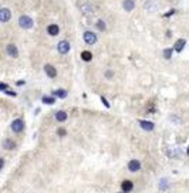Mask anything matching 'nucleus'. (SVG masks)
<instances>
[{
  "label": "nucleus",
  "instance_id": "f257e3e1",
  "mask_svg": "<svg viewBox=\"0 0 189 193\" xmlns=\"http://www.w3.org/2000/svg\"><path fill=\"white\" fill-rule=\"evenodd\" d=\"M19 24H20V27H23V28H31L33 27V19L28 17V16H20Z\"/></svg>",
  "mask_w": 189,
  "mask_h": 193
},
{
  "label": "nucleus",
  "instance_id": "f03ea898",
  "mask_svg": "<svg viewBox=\"0 0 189 193\" xmlns=\"http://www.w3.org/2000/svg\"><path fill=\"white\" fill-rule=\"evenodd\" d=\"M84 41L88 44V46H93L97 43V36H95L93 31H85L84 33Z\"/></svg>",
  "mask_w": 189,
  "mask_h": 193
},
{
  "label": "nucleus",
  "instance_id": "7ed1b4c3",
  "mask_svg": "<svg viewBox=\"0 0 189 193\" xmlns=\"http://www.w3.org/2000/svg\"><path fill=\"white\" fill-rule=\"evenodd\" d=\"M24 129V122H23V119H14L13 122H12V131L14 132H21Z\"/></svg>",
  "mask_w": 189,
  "mask_h": 193
},
{
  "label": "nucleus",
  "instance_id": "20e7f679",
  "mask_svg": "<svg viewBox=\"0 0 189 193\" xmlns=\"http://www.w3.org/2000/svg\"><path fill=\"white\" fill-rule=\"evenodd\" d=\"M57 50H58V53H61V54H67V53L70 51V43L66 41V40L60 41V43L57 44Z\"/></svg>",
  "mask_w": 189,
  "mask_h": 193
},
{
  "label": "nucleus",
  "instance_id": "39448f33",
  "mask_svg": "<svg viewBox=\"0 0 189 193\" xmlns=\"http://www.w3.org/2000/svg\"><path fill=\"white\" fill-rule=\"evenodd\" d=\"M10 17H12V12L9 10V9H1L0 10V21L1 23H7L9 20H10Z\"/></svg>",
  "mask_w": 189,
  "mask_h": 193
},
{
  "label": "nucleus",
  "instance_id": "423d86ee",
  "mask_svg": "<svg viewBox=\"0 0 189 193\" xmlns=\"http://www.w3.org/2000/svg\"><path fill=\"white\" fill-rule=\"evenodd\" d=\"M139 169H141L139 160H136V159L129 160V163H128V170H129V172H136V170H139Z\"/></svg>",
  "mask_w": 189,
  "mask_h": 193
},
{
  "label": "nucleus",
  "instance_id": "0eeeda50",
  "mask_svg": "<svg viewBox=\"0 0 189 193\" xmlns=\"http://www.w3.org/2000/svg\"><path fill=\"white\" fill-rule=\"evenodd\" d=\"M44 71H46V74H47L50 78H54L55 75H57V70H55L51 64H46V65H44Z\"/></svg>",
  "mask_w": 189,
  "mask_h": 193
},
{
  "label": "nucleus",
  "instance_id": "6e6552de",
  "mask_svg": "<svg viewBox=\"0 0 189 193\" xmlns=\"http://www.w3.org/2000/svg\"><path fill=\"white\" fill-rule=\"evenodd\" d=\"M6 51H7V54H9L10 57H13V58H17V55H19V51H17V48H16L14 44H9V46L6 47Z\"/></svg>",
  "mask_w": 189,
  "mask_h": 193
},
{
  "label": "nucleus",
  "instance_id": "1a4fd4ad",
  "mask_svg": "<svg viewBox=\"0 0 189 193\" xmlns=\"http://www.w3.org/2000/svg\"><path fill=\"white\" fill-rule=\"evenodd\" d=\"M122 7L125 9V12H132L134 7H135V1L134 0H124Z\"/></svg>",
  "mask_w": 189,
  "mask_h": 193
},
{
  "label": "nucleus",
  "instance_id": "9d476101",
  "mask_svg": "<svg viewBox=\"0 0 189 193\" xmlns=\"http://www.w3.org/2000/svg\"><path fill=\"white\" fill-rule=\"evenodd\" d=\"M121 189L124 192H131V190L134 189V185H132L131 180H124L122 185H121Z\"/></svg>",
  "mask_w": 189,
  "mask_h": 193
},
{
  "label": "nucleus",
  "instance_id": "9b49d317",
  "mask_svg": "<svg viewBox=\"0 0 189 193\" xmlns=\"http://www.w3.org/2000/svg\"><path fill=\"white\" fill-rule=\"evenodd\" d=\"M139 125L145 131H152L154 129V122H151V121H139Z\"/></svg>",
  "mask_w": 189,
  "mask_h": 193
},
{
  "label": "nucleus",
  "instance_id": "f8f14e48",
  "mask_svg": "<svg viewBox=\"0 0 189 193\" xmlns=\"http://www.w3.org/2000/svg\"><path fill=\"white\" fill-rule=\"evenodd\" d=\"M58 31H60V28H58L57 24H50V26L47 27V33H48L50 36H57Z\"/></svg>",
  "mask_w": 189,
  "mask_h": 193
},
{
  "label": "nucleus",
  "instance_id": "ddd939ff",
  "mask_svg": "<svg viewBox=\"0 0 189 193\" xmlns=\"http://www.w3.org/2000/svg\"><path fill=\"white\" fill-rule=\"evenodd\" d=\"M185 44H186V41H185V40H183V39H179V40H178V41L175 43V51L181 53L182 50H183Z\"/></svg>",
  "mask_w": 189,
  "mask_h": 193
},
{
  "label": "nucleus",
  "instance_id": "4468645a",
  "mask_svg": "<svg viewBox=\"0 0 189 193\" xmlns=\"http://www.w3.org/2000/svg\"><path fill=\"white\" fill-rule=\"evenodd\" d=\"M80 9L84 14H93V6L91 4H81Z\"/></svg>",
  "mask_w": 189,
  "mask_h": 193
},
{
  "label": "nucleus",
  "instance_id": "2eb2a0df",
  "mask_svg": "<svg viewBox=\"0 0 189 193\" xmlns=\"http://www.w3.org/2000/svg\"><path fill=\"white\" fill-rule=\"evenodd\" d=\"M55 119H57L58 122H64V121L67 119V114H66L64 111H58V112H55Z\"/></svg>",
  "mask_w": 189,
  "mask_h": 193
},
{
  "label": "nucleus",
  "instance_id": "dca6fc26",
  "mask_svg": "<svg viewBox=\"0 0 189 193\" xmlns=\"http://www.w3.org/2000/svg\"><path fill=\"white\" fill-rule=\"evenodd\" d=\"M3 148H6V149H14L16 148V143L12 139H6V141L3 142Z\"/></svg>",
  "mask_w": 189,
  "mask_h": 193
},
{
  "label": "nucleus",
  "instance_id": "f3484780",
  "mask_svg": "<svg viewBox=\"0 0 189 193\" xmlns=\"http://www.w3.org/2000/svg\"><path fill=\"white\" fill-rule=\"evenodd\" d=\"M168 154H169V156H171V158H179V156L182 155V152H181L178 148H172V149H171Z\"/></svg>",
  "mask_w": 189,
  "mask_h": 193
},
{
  "label": "nucleus",
  "instance_id": "a211bd4d",
  "mask_svg": "<svg viewBox=\"0 0 189 193\" xmlns=\"http://www.w3.org/2000/svg\"><path fill=\"white\" fill-rule=\"evenodd\" d=\"M81 58H82L84 61H91V60H93V54L90 51H82L81 53Z\"/></svg>",
  "mask_w": 189,
  "mask_h": 193
},
{
  "label": "nucleus",
  "instance_id": "6ab92c4d",
  "mask_svg": "<svg viewBox=\"0 0 189 193\" xmlns=\"http://www.w3.org/2000/svg\"><path fill=\"white\" fill-rule=\"evenodd\" d=\"M54 95H57L58 98H66V97H67V91L63 90V88H60V90L54 91Z\"/></svg>",
  "mask_w": 189,
  "mask_h": 193
},
{
  "label": "nucleus",
  "instance_id": "aec40b11",
  "mask_svg": "<svg viewBox=\"0 0 189 193\" xmlns=\"http://www.w3.org/2000/svg\"><path fill=\"white\" fill-rule=\"evenodd\" d=\"M43 102L48 104V105H53L55 101H54V98H51V97H43Z\"/></svg>",
  "mask_w": 189,
  "mask_h": 193
},
{
  "label": "nucleus",
  "instance_id": "412c9836",
  "mask_svg": "<svg viewBox=\"0 0 189 193\" xmlns=\"http://www.w3.org/2000/svg\"><path fill=\"white\" fill-rule=\"evenodd\" d=\"M163 57H165L166 60H169V58L172 57V50H171V48H166V50H163Z\"/></svg>",
  "mask_w": 189,
  "mask_h": 193
},
{
  "label": "nucleus",
  "instance_id": "4be33fe9",
  "mask_svg": "<svg viewBox=\"0 0 189 193\" xmlns=\"http://www.w3.org/2000/svg\"><path fill=\"white\" fill-rule=\"evenodd\" d=\"M97 27H98V30L104 31V30H105V23H104L102 20H98V21H97Z\"/></svg>",
  "mask_w": 189,
  "mask_h": 193
},
{
  "label": "nucleus",
  "instance_id": "5701e85b",
  "mask_svg": "<svg viewBox=\"0 0 189 193\" xmlns=\"http://www.w3.org/2000/svg\"><path fill=\"white\" fill-rule=\"evenodd\" d=\"M57 134H58L60 136H66V134H67V132H66V129H64V128H60L58 131H57Z\"/></svg>",
  "mask_w": 189,
  "mask_h": 193
},
{
  "label": "nucleus",
  "instance_id": "b1692460",
  "mask_svg": "<svg viewBox=\"0 0 189 193\" xmlns=\"http://www.w3.org/2000/svg\"><path fill=\"white\" fill-rule=\"evenodd\" d=\"M101 101L104 102V105H105L107 108H109V104H108V101H107V100H105V98H104V97H101Z\"/></svg>",
  "mask_w": 189,
  "mask_h": 193
},
{
  "label": "nucleus",
  "instance_id": "393cba45",
  "mask_svg": "<svg viewBox=\"0 0 189 193\" xmlns=\"http://www.w3.org/2000/svg\"><path fill=\"white\" fill-rule=\"evenodd\" d=\"M0 90L6 91V90H7V85H6V84H0Z\"/></svg>",
  "mask_w": 189,
  "mask_h": 193
},
{
  "label": "nucleus",
  "instance_id": "a878e982",
  "mask_svg": "<svg viewBox=\"0 0 189 193\" xmlns=\"http://www.w3.org/2000/svg\"><path fill=\"white\" fill-rule=\"evenodd\" d=\"M186 154H188V155H189V148H188V151H186Z\"/></svg>",
  "mask_w": 189,
  "mask_h": 193
}]
</instances>
